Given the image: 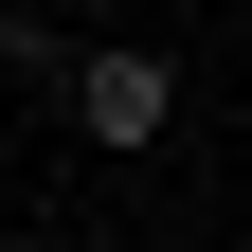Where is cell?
I'll return each mask as SVG.
<instances>
[{"mask_svg": "<svg viewBox=\"0 0 252 252\" xmlns=\"http://www.w3.org/2000/svg\"><path fill=\"white\" fill-rule=\"evenodd\" d=\"M72 126H90V144H162V126H180V72H162V54H90V72H72Z\"/></svg>", "mask_w": 252, "mask_h": 252, "instance_id": "1", "label": "cell"}]
</instances>
